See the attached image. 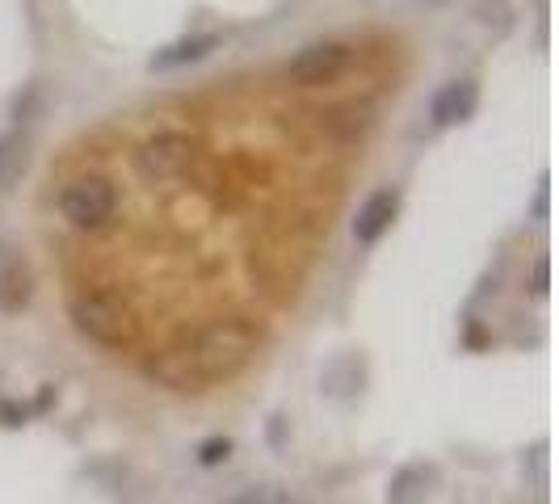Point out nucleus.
I'll return each instance as SVG.
<instances>
[{"mask_svg":"<svg viewBox=\"0 0 559 504\" xmlns=\"http://www.w3.org/2000/svg\"><path fill=\"white\" fill-rule=\"evenodd\" d=\"M261 345V328L249 320H211L206 328H198L190 340V353H194L198 370L206 374V383L215 379H231L252 362Z\"/></svg>","mask_w":559,"mask_h":504,"instance_id":"f257e3e1","label":"nucleus"},{"mask_svg":"<svg viewBox=\"0 0 559 504\" xmlns=\"http://www.w3.org/2000/svg\"><path fill=\"white\" fill-rule=\"evenodd\" d=\"M59 211H63L68 224L81 227V231H102L114 219V211H118V190H114V181L88 172V177H76L59 194Z\"/></svg>","mask_w":559,"mask_h":504,"instance_id":"f03ea898","label":"nucleus"},{"mask_svg":"<svg viewBox=\"0 0 559 504\" xmlns=\"http://www.w3.org/2000/svg\"><path fill=\"white\" fill-rule=\"evenodd\" d=\"M72 320L88 340L106 345V349H118L135 336V324H131V311L122 308L110 295H76L72 299Z\"/></svg>","mask_w":559,"mask_h":504,"instance_id":"7ed1b4c3","label":"nucleus"},{"mask_svg":"<svg viewBox=\"0 0 559 504\" xmlns=\"http://www.w3.org/2000/svg\"><path fill=\"white\" fill-rule=\"evenodd\" d=\"M354 63V47L345 43H311L299 56L286 63V76L299 84V88H324L336 84Z\"/></svg>","mask_w":559,"mask_h":504,"instance_id":"20e7f679","label":"nucleus"},{"mask_svg":"<svg viewBox=\"0 0 559 504\" xmlns=\"http://www.w3.org/2000/svg\"><path fill=\"white\" fill-rule=\"evenodd\" d=\"M143 374H147L152 383H160V387L181 392V395H198V392H206V387H211V383H206V374L198 370L190 345H173V349L152 353V358L143 362Z\"/></svg>","mask_w":559,"mask_h":504,"instance_id":"39448f33","label":"nucleus"},{"mask_svg":"<svg viewBox=\"0 0 559 504\" xmlns=\"http://www.w3.org/2000/svg\"><path fill=\"white\" fill-rule=\"evenodd\" d=\"M190 156H194V143L186 140V135L160 131V135H152L135 152V168H140V177H147V181H165V177H177L181 168L190 165Z\"/></svg>","mask_w":559,"mask_h":504,"instance_id":"423d86ee","label":"nucleus"},{"mask_svg":"<svg viewBox=\"0 0 559 504\" xmlns=\"http://www.w3.org/2000/svg\"><path fill=\"white\" fill-rule=\"evenodd\" d=\"M395 215H400V194L395 190H379V194H370L362 202V211H358V219H354V240L370 249V244H379L388 231H392Z\"/></svg>","mask_w":559,"mask_h":504,"instance_id":"0eeeda50","label":"nucleus"},{"mask_svg":"<svg viewBox=\"0 0 559 504\" xmlns=\"http://www.w3.org/2000/svg\"><path fill=\"white\" fill-rule=\"evenodd\" d=\"M476 101H479L476 84H472V81H450V84H442V88L433 93V101H429V118H433V127H438V131H447V127L467 122V118L476 113Z\"/></svg>","mask_w":559,"mask_h":504,"instance_id":"6e6552de","label":"nucleus"},{"mask_svg":"<svg viewBox=\"0 0 559 504\" xmlns=\"http://www.w3.org/2000/svg\"><path fill=\"white\" fill-rule=\"evenodd\" d=\"M219 47V34H194V38H181L165 51L152 56V72H168V68H181V63H198Z\"/></svg>","mask_w":559,"mask_h":504,"instance_id":"1a4fd4ad","label":"nucleus"},{"mask_svg":"<svg viewBox=\"0 0 559 504\" xmlns=\"http://www.w3.org/2000/svg\"><path fill=\"white\" fill-rule=\"evenodd\" d=\"M29 168V147L22 131H0V194H9Z\"/></svg>","mask_w":559,"mask_h":504,"instance_id":"9d476101","label":"nucleus"},{"mask_svg":"<svg viewBox=\"0 0 559 504\" xmlns=\"http://www.w3.org/2000/svg\"><path fill=\"white\" fill-rule=\"evenodd\" d=\"M425 467L408 463L392 476V488H388V504H420L425 501Z\"/></svg>","mask_w":559,"mask_h":504,"instance_id":"9b49d317","label":"nucleus"},{"mask_svg":"<svg viewBox=\"0 0 559 504\" xmlns=\"http://www.w3.org/2000/svg\"><path fill=\"white\" fill-rule=\"evenodd\" d=\"M29 303V274L26 269H4L0 274V311H22Z\"/></svg>","mask_w":559,"mask_h":504,"instance_id":"f8f14e48","label":"nucleus"},{"mask_svg":"<svg viewBox=\"0 0 559 504\" xmlns=\"http://www.w3.org/2000/svg\"><path fill=\"white\" fill-rule=\"evenodd\" d=\"M224 504H304V501H299V496H290V492L270 488V483H257V488H245V492L227 496Z\"/></svg>","mask_w":559,"mask_h":504,"instance_id":"ddd939ff","label":"nucleus"},{"mask_svg":"<svg viewBox=\"0 0 559 504\" xmlns=\"http://www.w3.org/2000/svg\"><path fill=\"white\" fill-rule=\"evenodd\" d=\"M194 454L202 467H219V463L231 458V437H206V442H198Z\"/></svg>","mask_w":559,"mask_h":504,"instance_id":"4468645a","label":"nucleus"},{"mask_svg":"<svg viewBox=\"0 0 559 504\" xmlns=\"http://www.w3.org/2000/svg\"><path fill=\"white\" fill-rule=\"evenodd\" d=\"M324 127H329L333 135H354V131H362V113H354V110H336L333 118H324Z\"/></svg>","mask_w":559,"mask_h":504,"instance_id":"2eb2a0df","label":"nucleus"},{"mask_svg":"<svg viewBox=\"0 0 559 504\" xmlns=\"http://www.w3.org/2000/svg\"><path fill=\"white\" fill-rule=\"evenodd\" d=\"M0 424H9V429L26 424V408H22V404H9V399H0Z\"/></svg>","mask_w":559,"mask_h":504,"instance_id":"dca6fc26","label":"nucleus"},{"mask_svg":"<svg viewBox=\"0 0 559 504\" xmlns=\"http://www.w3.org/2000/svg\"><path fill=\"white\" fill-rule=\"evenodd\" d=\"M551 290V261L543 256L538 265H534V295H547Z\"/></svg>","mask_w":559,"mask_h":504,"instance_id":"f3484780","label":"nucleus"},{"mask_svg":"<svg viewBox=\"0 0 559 504\" xmlns=\"http://www.w3.org/2000/svg\"><path fill=\"white\" fill-rule=\"evenodd\" d=\"M547 197H551V190H547V177H543V185H538V197H534V215H538V219H547Z\"/></svg>","mask_w":559,"mask_h":504,"instance_id":"a211bd4d","label":"nucleus"}]
</instances>
